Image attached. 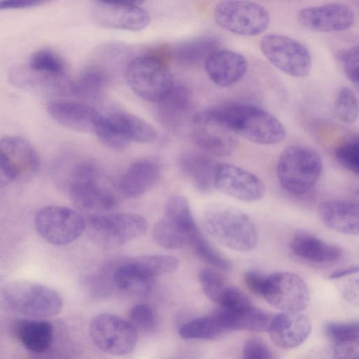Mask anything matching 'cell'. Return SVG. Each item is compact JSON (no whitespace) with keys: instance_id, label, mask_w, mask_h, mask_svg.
I'll return each mask as SVG.
<instances>
[{"instance_id":"47","label":"cell","mask_w":359,"mask_h":359,"mask_svg":"<svg viewBox=\"0 0 359 359\" xmlns=\"http://www.w3.org/2000/svg\"><path fill=\"white\" fill-rule=\"evenodd\" d=\"M97 2L114 4V5H127V6H140L145 0H95Z\"/></svg>"},{"instance_id":"5","label":"cell","mask_w":359,"mask_h":359,"mask_svg":"<svg viewBox=\"0 0 359 359\" xmlns=\"http://www.w3.org/2000/svg\"><path fill=\"white\" fill-rule=\"evenodd\" d=\"M8 306L15 312L32 318H47L57 315L62 299L54 289L30 280H15L4 290Z\"/></svg>"},{"instance_id":"40","label":"cell","mask_w":359,"mask_h":359,"mask_svg":"<svg viewBox=\"0 0 359 359\" xmlns=\"http://www.w3.org/2000/svg\"><path fill=\"white\" fill-rule=\"evenodd\" d=\"M190 245L196 255L212 268L223 271L231 269V263L207 241L200 231Z\"/></svg>"},{"instance_id":"42","label":"cell","mask_w":359,"mask_h":359,"mask_svg":"<svg viewBox=\"0 0 359 359\" xmlns=\"http://www.w3.org/2000/svg\"><path fill=\"white\" fill-rule=\"evenodd\" d=\"M129 319V322L137 330L151 331L156 324L154 311L149 306L144 304H138L131 308Z\"/></svg>"},{"instance_id":"30","label":"cell","mask_w":359,"mask_h":359,"mask_svg":"<svg viewBox=\"0 0 359 359\" xmlns=\"http://www.w3.org/2000/svg\"><path fill=\"white\" fill-rule=\"evenodd\" d=\"M325 334L332 343L337 358H354L359 353V326L356 322H328L324 326Z\"/></svg>"},{"instance_id":"10","label":"cell","mask_w":359,"mask_h":359,"mask_svg":"<svg viewBox=\"0 0 359 359\" xmlns=\"http://www.w3.org/2000/svg\"><path fill=\"white\" fill-rule=\"evenodd\" d=\"M214 18L219 26L242 36H255L264 32L270 18L261 5L246 0H225L214 9Z\"/></svg>"},{"instance_id":"22","label":"cell","mask_w":359,"mask_h":359,"mask_svg":"<svg viewBox=\"0 0 359 359\" xmlns=\"http://www.w3.org/2000/svg\"><path fill=\"white\" fill-rule=\"evenodd\" d=\"M210 79L221 87L237 83L245 75L248 64L240 53L229 50L217 49L204 62Z\"/></svg>"},{"instance_id":"35","label":"cell","mask_w":359,"mask_h":359,"mask_svg":"<svg viewBox=\"0 0 359 359\" xmlns=\"http://www.w3.org/2000/svg\"><path fill=\"white\" fill-rule=\"evenodd\" d=\"M224 330L215 313L186 322L180 327L179 334L186 339L214 340Z\"/></svg>"},{"instance_id":"2","label":"cell","mask_w":359,"mask_h":359,"mask_svg":"<svg viewBox=\"0 0 359 359\" xmlns=\"http://www.w3.org/2000/svg\"><path fill=\"white\" fill-rule=\"evenodd\" d=\"M203 224L207 233L224 246L238 252H248L257 242V232L251 218L241 210L224 204L205 208Z\"/></svg>"},{"instance_id":"8","label":"cell","mask_w":359,"mask_h":359,"mask_svg":"<svg viewBox=\"0 0 359 359\" xmlns=\"http://www.w3.org/2000/svg\"><path fill=\"white\" fill-rule=\"evenodd\" d=\"M147 222L142 216L131 213L89 216L86 231L95 245L104 248L121 246L146 232Z\"/></svg>"},{"instance_id":"29","label":"cell","mask_w":359,"mask_h":359,"mask_svg":"<svg viewBox=\"0 0 359 359\" xmlns=\"http://www.w3.org/2000/svg\"><path fill=\"white\" fill-rule=\"evenodd\" d=\"M290 248L293 253L307 261L326 263L339 259L341 250L306 232L298 233L292 239Z\"/></svg>"},{"instance_id":"19","label":"cell","mask_w":359,"mask_h":359,"mask_svg":"<svg viewBox=\"0 0 359 359\" xmlns=\"http://www.w3.org/2000/svg\"><path fill=\"white\" fill-rule=\"evenodd\" d=\"M49 116L60 125L81 133H94L102 114L83 102L59 99L47 104Z\"/></svg>"},{"instance_id":"13","label":"cell","mask_w":359,"mask_h":359,"mask_svg":"<svg viewBox=\"0 0 359 359\" xmlns=\"http://www.w3.org/2000/svg\"><path fill=\"white\" fill-rule=\"evenodd\" d=\"M90 335L99 349L115 355L130 353L137 341L135 327L129 321L111 313H101L93 319Z\"/></svg>"},{"instance_id":"7","label":"cell","mask_w":359,"mask_h":359,"mask_svg":"<svg viewBox=\"0 0 359 359\" xmlns=\"http://www.w3.org/2000/svg\"><path fill=\"white\" fill-rule=\"evenodd\" d=\"M125 79L137 95L146 101L156 103L167 94L174 83L164 62L150 55L131 59L126 67Z\"/></svg>"},{"instance_id":"3","label":"cell","mask_w":359,"mask_h":359,"mask_svg":"<svg viewBox=\"0 0 359 359\" xmlns=\"http://www.w3.org/2000/svg\"><path fill=\"white\" fill-rule=\"evenodd\" d=\"M66 178L70 200L79 212L89 217L109 214L116 208V196L100 183L93 165L77 163L69 169Z\"/></svg>"},{"instance_id":"4","label":"cell","mask_w":359,"mask_h":359,"mask_svg":"<svg viewBox=\"0 0 359 359\" xmlns=\"http://www.w3.org/2000/svg\"><path fill=\"white\" fill-rule=\"evenodd\" d=\"M322 170L323 162L318 152L305 146L291 145L281 152L276 174L285 191L301 196L315 186Z\"/></svg>"},{"instance_id":"9","label":"cell","mask_w":359,"mask_h":359,"mask_svg":"<svg viewBox=\"0 0 359 359\" xmlns=\"http://www.w3.org/2000/svg\"><path fill=\"white\" fill-rule=\"evenodd\" d=\"M94 133L106 147L123 149L130 142L151 143L157 138L151 125L128 112H115L101 116Z\"/></svg>"},{"instance_id":"1","label":"cell","mask_w":359,"mask_h":359,"mask_svg":"<svg viewBox=\"0 0 359 359\" xmlns=\"http://www.w3.org/2000/svg\"><path fill=\"white\" fill-rule=\"evenodd\" d=\"M201 112L207 118L225 126L236 135L257 144H278L285 136V130L279 120L257 106L229 104Z\"/></svg>"},{"instance_id":"24","label":"cell","mask_w":359,"mask_h":359,"mask_svg":"<svg viewBox=\"0 0 359 359\" xmlns=\"http://www.w3.org/2000/svg\"><path fill=\"white\" fill-rule=\"evenodd\" d=\"M14 336L30 352L42 354L52 346L53 325L43 318L18 319L12 325Z\"/></svg>"},{"instance_id":"20","label":"cell","mask_w":359,"mask_h":359,"mask_svg":"<svg viewBox=\"0 0 359 359\" xmlns=\"http://www.w3.org/2000/svg\"><path fill=\"white\" fill-rule=\"evenodd\" d=\"M93 20L100 26L137 32L149 23V15L140 6L114 5L97 2L92 10Z\"/></svg>"},{"instance_id":"14","label":"cell","mask_w":359,"mask_h":359,"mask_svg":"<svg viewBox=\"0 0 359 359\" xmlns=\"http://www.w3.org/2000/svg\"><path fill=\"white\" fill-rule=\"evenodd\" d=\"M262 297L283 311L300 312L309 304V290L298 275L279 271L266 276Z\"/></svg>"},{"instance_id":"27","label":"cell","mask_w":359,"mask_h":359,"mask_svg":"<svg viewBox=\"0 0 359 359\" xmlns=\"http://www.w3.org/2000/svg\"><path fill=\"white\" fill-rule=\"evenodd\" d=\"M215 314L225 330L267 331L273 318L252 304L233 309L220 308Z\"/></svg>"},{"instance_id":"32","label":"cell","mask_w":359,"mask_h":359,"mask_svg":"<svg viewBox=\"0 0 359 359\" xmlns=\"http://www.w3.org/2000/svg\"><path fill=\"white\" fill-rule=\"evenodd\" d=\"M112 281L120 291L133 297L147 295L154 285V278L142 271L131 260L122 263L114 270Z\"/></svg>"},{"instance_id":"18","label":"cell","mask_w":359,"mask_h":359,"mask_svg":"<svg viewBox=\"0 0 359 359\" xmlns=\"http://www.w3.org/2000/svg\"><path fill=\"white\" fill-rule=\"evenodd\" d=\"M191 122L192 138L205 152L225 156L236 148V135L222 124L205 117L201 111L193 116Z\"/></svg>"},{"instance_id":"45","label":"cell","mask_w":359,"mask_h":359,"mask_svg":"<svg viewBox=\"0 0 359 359\" xmlns=\"http://www.w3.org/2000/svg\"><path fill=\"white\" fill-rule=\"evenodd\" d=\"M266 276L255 271H248L244 274L245 285L253 293L261 296L265 286Z\"/></svg>"},{"instance_id":"17","label":"cell","mask_w":359,"mask_h":359,"mask_svg":"<svg viewBox=\"0 0 359 359\" xmlns=\"http://www.w3.org/2000/svg\"><path fill=\"white\" fill-rule=\"evenodd\" d=\"M299 24L312 31L340 32L350 28L354 22V13L348 6L331 3L303 8L297 15Z\"/></svg>"},{"instance_id":"49","label":"cell","mask_w":359,"mask_h":359,"mask_svg":"<svg viewBox=\"0 0 359 359\" xmlns=\"http://www.w3.org/2000/svg\"><path fill=\"white\" fill-rule=\"evenodd\" d=\"M358 271V269L357 266L351 267L348 269L335 271L330 276V278H339L341 277H345V276L353 274L355 273H357Z\"/></svg>"},{"instance_id":"41","label":"cell","mask_w":359,"mask_h":359,"mask_svg":"<svg viewBox=\"0 0 359 359\" xmlns=\"http://www.w3.org/2000/svg\"><path fill=\"white\" fill-rule=\"evenodd\" d=\"M338 163L358 176L359 173V141L358 137L348 139L339 144L334 151Z\"/></svg>"},{"instance_id":"36","label":"cell","mask_w":359,"mask_h":359,"mask_svg":"<svg viewBox=\"0 0 359 359\" xmlns=\"http://www.w3.org/2000/svg\"><path fill=\"white\" fill-rule=\"evenodd\" d=\"M131 262L151 278L170 274L179 266L178 259L172 255H151L138 257Z\"/></svg>"},{"instance_id":"38","label":"cell","mask_w":359,"mask_h":359,"mask_svg":"<svg viewBox=\"0 0 359 359\" xmlns=\"http://www.w3.org/2000/svg\"><path fill=\"white\" fill-rule=\"evenodd\" d=\"M198 280L205 296L219 304L229 285L224 277L212 268H205L198 274Z\"/></svg>"},{"instance_id":"26","label":"cell","mask_w":359,"mask_h":359,"mask_svg":"<svg viewBox=\"0 0 359 359\" xmlns=\"http://www.w3.org/2000/svg\"><path fill=\"white\" fill-rule=\"evenodd\" d=\"M191 105V94L180 83L174 82L170 90L158 102L157 116L167 128L176 130L182 124Z\"/></svg>"},{"instance_id":"44","label":"cell","mask_w":359,"mask_h":359,"mask_svg":"<svg viewBox=\"0 0 359 359\" xmlns=\"http://www.w3.org/2000/svg\"><path fill=\"white\" fill-rule=\"evenodd\" d=\"M243 357L248 359H264L273 358L269 347L262 340L250 339L248 340L243 349Z\"/></svg>"},{"instance_id":"25","label":"cell","mask_w":359,"mask_h":359,"mask_svg":"<svg viewBox=\"0 0 359 359\" xmlns=\"http://www.w3.org/2000/svg\"><path fill=\"white\" fill-rule=\"evenodd\" d=\"M160 174L161 168L155 161L138 160L132 163L122 176L119 190L127 198L138 197L157 182Z\"/></svg>"},{"instance_id":"12","label":"cell","mask_w":359,"mask_h":359,"mask_svg":"<svg viewBox=\"0 0 359 359\" xmlns=\"http://www.w3.org/2000/svg\"><path fill=\"white\" fill-rule=\"evenodd\" d=\"M260 48L269 62L286 74L302 78L311 72L312 60L309 50L294 39L269 34L262 37Z\"/></svg>"},{"instance_id":"11","label":"cell","mask_w":359,"mask_h":359,"mask_svg":"<svg viewBox=\"0 0 359 359\" xmlns=\"http://www.w3.org/2000/svg\"><path fill=\"white\" fill-rule=\"evenodd\" d=\"M34 225L39 234L48 243L64 245L76 241L86 231V220L69 208L48 205L38 210Z\"/></svg>"},{"instance_id":"43","label":"cell","mask_w":359,"mask_h":359,"mask_svg":"<svg viewBox=\"0 0 359 359\" xmlns=\"http://www.w3.org/2000/svg\"><path fill=\"white\" fill-rule=\"evenodd\" d=\"M343 64L346 77L358 88L359 85V49L358 46L347 50L344 56Z\"/></svg>"},{"instance_id":"28","label":"cell","mask_w":359,"mask_h":359,"mask_svg":"<svg viewBox=\"0 0 359 359\" xmlns=\"http://www.w3.org/2000/svg\"><path fill=\"white\" fill-rule=\"evenodd\" d=\"M11 83L24 90H46L67 94L71 81L67 76H51L32 69L28 65H18L8 74Z\"/></svg>"},{"instance_id":"21","label":"cell","mask_w":359,"mask_h":359,"mask_svg":"<svg viewBox=\"0 0 359 359\" xmlns=\"http://www.w3.org/2000/svg\"><path fill=\"white\" fill-rule=\"evenodd\" d=\"M271 341L282 348L299 346L309 337L311 323L299 312L283 311L273 316L269 329Z\"/></svg>"},{"instance_id":"31","label":"cell","mask_w":359,"mask_h":359,"mask_svg":"<svg viewBox=\"0 0 359 359\" xmlns=\"http://www.w3.org/2000/svg\"><path fill=\"white\" fill-rule=\"evenodd\" d=\"M217 164L210 157L194 153L184 154L179 160L181 171L202 193H208L215 189Z\"/></svg>"},{"instance_id":"37","label":"cell","mask_w":359,"mask_h":359,"mask_svg":"<svg viewBox=\"0 0 359 359\" xmlns=\"http://www.w3.org/2000/svg\"><path fill=\"white\" fill-rule=\"evenodd\" d=\"M27 65L32 69L48 76H66L64 60L57 53L48 48L40 49L33 53Z\"/></svg>"},{"instance_id":"33","label":"cell","mask_w":359,"mask_h":359,"mask_svg":"<svg viewBox=\"0 0 359 359\" xmlns=\"http://www.w3.org/2000/svg\"><path fill=\"white\" fill-rule=\"evenodd\" d=\"M219 48V41L214 36H205L182 42L172 51V57L184 65H194L205 59Z\"/></svg>"},{"instance_id":"23","label":"cell","mask_w":359,"mask_h":359,"mask_svg":"<svg viewBox=\"0 0 359 359\" xmlns=\"http://www.w3.org/2000/svg\"><path fill=\"white\" fill-rule=\"evenodd\" d=\"M321 221L328 228L341 233L359 232V210L357 203L346 200H327L319 206Z\"/></svg>"},{"instance_id":"39","label":"cell","mask_w":359,"mask_h":359,"mask_svg":"<svg viewBox=\"0 0 359 359\" xmlns=\"http://www.w3.org/2000/svg\"><path fill=\"white\" fill-rule=\"evenodd\" d=\"M337 117L346 123L355 122L358 116V99L354 90L342 87L338 91L334 102Z\"/></svg>"},{"instance_id":"46","label":"cell","mask_w":359,"mask_h":359,"mask_svg":"<svg viewBox=\"0 0 359 359\" xmlns=\"http://www.w3.org/2000/svg\"><path fill=\"white\" fill-rule=\"evenodd\" d=\"M53 0H0V11L23 9L46 4Z\"/></svg>"},{"instance_id":"48","label":"cell","mask_w":359,"mask_h":359,"mask_svg":"<svg viewBox=\"0 0 359 359\" xmlns=\"http://www.w3.org/2000/svg\"><path fill=\"white\" fill-rule=\"evenodd\" d=\"M12 182L13 181L0 158V187H6Z\"/></svg>"},{"instance_id":"34","label":"cell","mask_w":359,"mask_h":359,"mask_svg":"<svg viewBox=\"0 0 359 359\" xmlns=\"http://www.w3.org/2000/svg\"><path fill=\"white\" fill-rule=\"evenodd\" d=\"M105 84V76L98 67L85 69L71 82L69 95L83 101H92L100 97Z\"/></svg>"},{"instance_id":"16","label":"cell","mask_w":359,"mask_h":359,"mask_svg":"<svg viewBox=\"0 0 359 359\" xmlns=\"http://www.w3.org/2000/svg\"><path fill=\"white\" fill-rule=\"evenodd\" d=\"M214 185L220 192L245 202L259 200L265 189L262 181L256 175L226 163H217Z\"/></svg>"},{"instance_id":"6","label":"cell","mask_w":359,"mask_h":359,"mask_svg":"<svg viewBox=\"0 0 359 359\" xmlns=\"http://www.w3.org/2000/svg\"><path fill=\"white\" fill-rule=\"evenodd\" d=\"M198 232L187 198L173 195L166 202L163 216L154 224L152 236L160 246L173 250L190 245Z\"/></svg>"},{"instance_id":"15","label":"cell","mask_w":359,"mask_h":359,"mask_svg":"<svg viewBox=\"0 0 359 359\" xmlns=\"http://www.w3.org/2000/svg\"><path fill=\"white\" fill-rule=\"evenodd\" d=\"M0 158L13 182H25L38 172V152L27 140L18 136L0 139Z\"/></svg>"}]
</instances>
